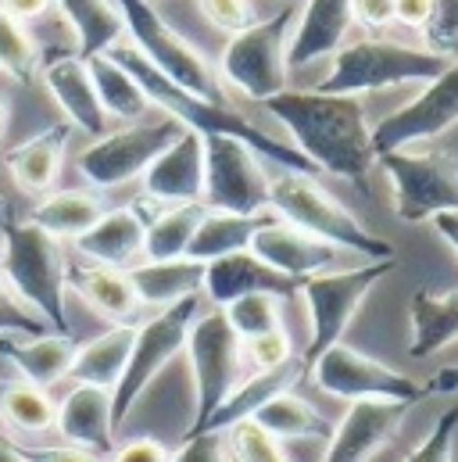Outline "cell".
<instances>
[{
	"label": "cell",
	"mask_w": 458,
	"mask_h": 462,
	"mask_svg": "<svg viewBox=\"0 0 458 462\" xmlns=\"http://www.w3.org/2000/svg\"><path fill=\"white\" fill-rule=\"evenodd\" d=\"M0 69L14 83H32L40 76V47L7 11H0Z\"/></svg>",
	"instance_id": "38"
},
{
	"label": "cell",
	"mask_w": 458,
	"mask_h": 462,
	"mask_svg": "<svg viewBox=\"0 0 458 462\" xmlns=\"http://www.w3.org/2000/svg\"><path fill=\"white\" fill-rule=\"evenodd\" d=\"M294 11L283 7L265 22L236 32L219 58V79L236 87L251 101H269L287 90V43H290Z\"/></svg>",
	"instance_id": "9"
},
{
	"label": "cell",
	"mask_w": 458,
	"mask_h": 462,
	"mask_svg": "<svg viewBox=\"0 0 458 462\" xmlns=\"http://www.w3.org/2000/svg\"><path fill=\"white\" fill-rule=\"evenodd\" d=\"M434 226H437V233L452 244V251L458 254V212H444V216H437V219H434Z\"/></svg>",
	"instance_id": "53"
},
{
	"label": "cell",
	"mask_w": 458,
	"mask_h": 462,
	"mask_svg": "<svg viewBox=\"0 0 458 462\" xmlns=\"http://www.w3.org/2000/svg\"><path fill=\"white\" fill-rule=\"evenodd\" d=\"M208 301L215 309H226L236 298H247V294H276V298H294L301 291L298 280L276 273L272 265H265L258 254L251 251H236L226 258H215L205 265V287Z\"/></svg>",
	"instance_id": "19"
},
{
	"label": "cell",
	"mask_w": 458,
	"mask_h": 462,
	"mask_svg": "<svg viewBox=\"0 0 458 462\" xmlns=\"http://www.w3.org/2000/svg\"><path fill=\"white\" fill-rule=\"evenodd\" d=\"M65 283L112 327H136L140 319V298L125 276V269L83 262V265H65Z\"/></svg>",
	"instance_id": "24"
},
{
	"label": "cell",
	"mask_w": 458,
	"mask_h": 462,
	"mask_svg": "<svg viewBox=\"0 0 458 462\" xmlns=\"http://www.w3.org/2000/svg\"><path fill=\"white\" fill-rule=\"evenodd\" d=\"M108 58L118 61V65L140 83L147 105H158L165 116L176 118L183 129H194V133H201V136H236V140H243L258 158H269V162H276L279 169H290V172H308V176H316L312 162H308L298 147H290V143H283V140L261 133L254 122H247L240 112H233L229 105L201 101L197 94L176 87V83L165 79L154 65H147L129 43H114L112 51H108Z\"/></svg>",
	"instance_id": "2"
},
{
	"label": "cell",
	"mask_w": 458,
	"mask_h": 462,
	"mask_svg": "<svg viewBox=\"0 0 458 462\" xmlns=\"http://www.w3.org/2000/svg\"><path fill=\"white\" fill-rule=\"evenodd\" d=\"M301 380H305V365H301L298 355H294L290 362L276 365V369H254L243 383H236V387L229 391L226 402H223L197 430H190L187 438H197V434H226L236 423H247V420H251L265 402H272L276 394H287L290 387H298Z\"/></svg>",
	"instance_id": "20"
},
{
	"label": "cell",
	"mask_w": 458,
	"mask_h": 462,
	"mask_svg": "<svg viewBox=\"0 0 458 462\" xmlns=\"http://www.w3.org/2000/svg\"><path fill=\"white\" fill-rule=\"evenodd\" d=\"M205 194V136L183 129L143 172V198L158 205H194Z\"/></svg>",
	"instance_id": "17"
},
{
	"label": "cell",
	"mask_w": 458,
	"mask_h": 462,
	"mask_svg": "<svg viewBox=\"0 0 458 462\" xmlns=\"http://www.w3.org/2000/svg\"><path fill=\"white\" fill-rule=\"evenodd\" d=\"M351 14H354V22H362L369 32H376V29H387V25L394 22V0H354Z\"/></svg>",
	"instance_id": "49"
},
{
	"label": "cell",
	"mask_w": 458,
	"mask_h": 462,
	"mask_svg": "<svg viewBox=\"0 0 458 462\" xmlns=\"http://www.w3.org/2000/svg\"><path fill=\"white\" fill-rule=\"evenodd\" d=\"M40 334H54V330L18 301V294L7 287L0 273V337H40Z\"/></svg>",
	"instance_id": "42"
},
{
	"label": "cell",
	"mask_w": 458,
	"mask_h": 462,
	"mask_svg": "<svg viewBox=\"0 0 458 462\" xmlns=\"http://www.w3.org/2000/svg\"><path fill=\"white\" fill-rule=\"evenodd\" d=\"M197 4H201L205 18H208L215 29L229 32V36H236V32H243V29H251V25L258 22L251 0H197Z\"/></svg>",
	"instance_id": "45"
},
{
	"label": "cell",
	"mask_w": 458,
	"mask_h": 462,
	"mask_svg": "<svg viewBox=\"0 0 458 462\" xmlns=\"http://www.w3.org/2000/svg\"><path fill=\"white\" fill-rule=\"evenodd\" d=\"M90 69V79H94V90H97V101L105 108L108 118H122V122H136V118L147 112V97L140 90V83L118 65L108 54H97L87 61Z\"/></svg>",
	"instance_id": "37"
},
{
	"label": "cell",
	"mask_w": 458,
	"mask_h": 462,
	"mask_svg": "<svg viewBox=\"0 0 458 462\" xmlns=\"http://www.w3.org/2000/svg\"><path fill=\"white\" fill-rule=\"evenodd\" d=\"M4 125H7V105H4V97H0V136H4Z\"/></svg>",
	"instance_id": "55"
},
{
	"label": "cell",
	"mask_w": 458,
	"mask_h": 462,
	"mask_svg": "<svg viewBox=\"0 0 458 462\" xmlns=\"http://www.w3.org/2000/svg\"><path fill=\"white\" fill-rule=\"evenodd\" d=\"M0 212H4V194H0Z\"/></svg>",
	"instance_id": "56"
},
{
	"label": "cell",
	"mask_w": 458,
	"mask_h": 462,
	"mask_svg": "<svg viewBox=\"0 0 458 462\" xmlns=\"http://www.w3.org/2000/svg\"><path fill=\"white\" fill-rule=\"evenodd\" d=\"M0 273L25 309H32L54 334H69L65 258L50 233L29 219L0 226Z\"/></svg>",
	"instance_id": "4"
},
{
	"label": "cell",
	"mask_w": 458,
	"mask_h": 462,
	"mask_svg": "<svg viewBox=\"0 0 458 462\" xmlns=\"http://www.w3.org/2000/svg\"><path fill=\"white\" fill-rule=\"evenodd\" d=\"M172 452L158 441V438H133V441H122L114 448L108 462H169Z\"/></svg>",
	"instance_id": "48"
},
{
	"label": "cell",
	"mask_w": 458,
	"mask_h": 462,
	"mask_svg": "<svg viewBox=\"0 0 458 462\" xmlns=\"http://www.w3.org/2000/svg\"><path fill=\"white\" fill-rule=\"evenodd\" d=\"M183 351H187L190 373H194V423H190V430H197L226 402L229 391L236 387L243 351H240V337L233 334L223 309L197 312V319L190 323Z\"/></svg>",
	"instance_id": "12"
},
{
	"label": "cell",
	"mask_w": 458,
	"mask_h": 462,
	"mask_svg": "<svg viewBox=\"0 0 458 462\" xmlns=\"http://www.w3.org/2000/svg\"><path fill=\"white\" fill-rule=\"evenodd\" d=\"M398 258H387V262H369V265H354V269H337V273H319V276H308L301 280V298L308 305V319H312V334H308V345L298 355L301 365H305V376L308 369L330 351L334 345H341L351 319L358 316V309L365 305V298L372 294V287L394 269Z\"/></svg>",
	"instance_id": "7"
},
{
	"label": "cell",
	"mask_w": 458,
	"mask_h": 462,
	"mask_svg": "<svg viewBox=\"0 0 458 462\" xmlns=\"http://www.w3.org/2000/svg\"><path fill=\"white\" fill-rule=\"evenodd\" d=\"M351 7H354V0H305V11L287 43V65L301 69L326 54H337L351 22H354Z\"/></svg>",
	"instance_id": "23"
},
{
	"label": "cell",
	"mask_w": 458,
	"mask_h": 462,
	"mask_svg": "<svg viewBox=\"0 0 458 462\" xmlns=\"http://www.w3.org/2000/svg\"><path fill=\"white\" fill-rule=\"evenodd\" d=\"M308 376L316 380V387L330 398H341V402H405V405H416L423 402V383L412 380L408 373L358 351L351 345H334L312 369Z\"/></svg>",
	"instance_id": "11"
},
{
	"label": "cell",
	"mask_w": 458,
	"mask_h": 462,
	"mask_svg": "<svg viewBox=\"0 0 458 462\" xmlns=\"http://www.w3.org/2000/svg\"><path fill=\"white\" fill-rule=\"evenodd\" d=\"M226 452L233 462H290L283 441H276L272 434H265L261 427H254L251 420L247 423H236L233 430H226Z\"/></svg>",
	"instance_id": "40"
},
{
	"label": "cell",
	"mask_w": 458,
	"mask_h": 462,
	"mask_svg": "<svg viewBox=\"0 0 458 462\" xmlns=\"http://www.w3.org/2000/svg\"><path fill=\"white\" fill-rule=\"evenodd\" d=\"M458 391V365H444L441 373H434L426 383H423V394H455Z\"/></svg>",
	"instance_id": "52"
},
{
	"label": "cell",
	"mask_w": 458,
	"mask_h": 462,
	"mask_svg": "<svg viewBox=\"0 0 458 462\" xmlns=\"http://www.w3.org/2000/svg\"><path fill=\"white\" fill-rule=\"evenodd\" d=\"M105 212H108V205L101 201V194H90V190H50L29 212V223L40 226L43 233H50L54 240H79Z\"/></svg>",
	"instance_id": "32"
},
{
	"label": "cell",
	"mask_w": 458,
	"mask_h": 462,
	"mask_svg": "<svg viewBox=\"0 0 458 462\" xmlns=\"http://www.w3.org/2000/svg\"><path fill=\"white\" fill-rule=\"evenodd\" d=\"M408 409L405 402H351L326 441L323 462H372L405 427Z\"/></svg>",
	"instance_id": "16"
},
{
	"label": "cell",
	"mask_w": 458,
	"mask_h": 462,
	"mask_svg": "<svg viewBox=\"0 0 458 462\" xmlns=\"http://www.w3.org/2000/svg\"><path fill=\"white\" fill-rule=\"evenodd\" d=\"M125 22V32H129V47L147 61L154 65L165 79H172L176 87L197 94L201 101H212V105H226V90H223V79L219 72L208 65V58L190 47L161 14L151 0H112Z\"/></svg>",
	"instance_id": "6"
},
{
	"label": "cell",
	"mask_w": 458,
	"mask_h": 462,
	"mask_svg": "<svg viewBox=\"0 0 458 462\" xmlns=\"http://www.w3.org/2000/svg\"><path fill=\"white\" fill-rule=\"evenodd\" d=\"M140 305H151V309H169L183 298H194L201 294L205 287V265L194 262V258H172V262H140V265H129L125 269Z\"/></svg>",
	"instance_id": "27"
},
{
	"label": "cell",
	"mask_w": 458,
	"mask_h": 462,
	"mask_svg": "<svg viewBox=\"0 0 458 462\" xmlns=\"http://www.w3.org/2000/svg\"><path fill=\"white\" fill-rule=\"evenodd\" d=\"M455 441H458V412L448 409V412H441V420L430 427V434H426L401 462H452L455 459Z\"/></svg>",
	"instance_id": "43"
},
{
	"label": "cell",
	"mask_w": 458,
	"mask_h": 462,
	"mask_svg": "<svg viewBox=\"0 0 458 462\" xmlns=\"http://www.w3.org/2000/svg\"><path fill=\"white\" fill-rule=\"evenodd\" d=\"M251 423L261 427L265 434H272L276 441H319V445H326L334 438V427H337L334 420H326L312 402L298 398L294 391L265 402L251 416Z\"/></svg>",
	"instance_id": "30"
},
{
	"label": "cell",
	"mask_w": 458,
	"mask_h": 462,
	"mask_svg": "<svg viewBox=\"0 0 458 462\" xmlns=\"http://www.w3.org/2000/svg\"><path fill=\"white\" fill-rule=\"evenodd\" d=\"M136 327H112L101 337H94V341L76 347L69 380L72 383H87V387H101V391H114L118 380H122V373H125Z\"/></svg>",
	"instance_id": "31"
},
{
	"label": "cell",
	"mask_w": 458,
	"mask_h": 462,
	"mask_svg": "<svg viewBox=\"0 0 458 462\" xmlns=\"http://www.w3.org/2000/svg\"><path fill=\"white\" fill-rule=\"evenodd\" d=\"M430 18V0H394V22L423 29Z\"/></svg>",
	"instance_id": "50"
},
{
	"label": "cell",
	"mask_w": 458,
	"mask_h": 462,
	"mask_svg": "<svg viewBox=\"0 0 458 462\" xmlns=\"http://www.w3.org/2000/svg\"><path fill=\"white\" fill-rule=\"evenodd\" d=\"M208 205L194 201V205H169L143 233V258L147 262H172V258H187V247L194 240L197 226L205 223Z\"/></svg>",
	"instance_id": "35"
},
{
	"label": "cell",
	"mask_w": 458,
	"mask_h": 462,
	"mask_svg": "<svg viewBox=\"0 0 458 462\" xmlns=\"http://www.w3.org/2000/svg\"><path fill=\"white\" fill-rule=\"evenodd\" d=\"M212 212H269V176L258 154L236 136H205V194Z\"/></svg>",
	"instance_id": "13"
},
{
	"label": "cell",
	"mask_w": 458,
	"mask_h": 462,
	"mask_svg": "<svg viewBox=\"0 0 458 462\" xmlns=\"http://www.w3.org/2000/svg\"><path fill=\"white\" fill-rule=\"evenodd\" d=\"M183 125L176 118L165 122H151V125H129L118 133H105L97 136L83 154H79V172L87 183H94L97 190H112L122 187L136 176L147 172V165L172 143L179 140Z\"/></svg>",
	"instance_id": "14"
},
{
	"label": "cell",
	"mask_w": 458,
	"mask_h": 462,
	"mask_svg": "<svg viewBox=\"0 0 458 462\" xmlns=\"http://www.w3.org/2000/svg\"><path fill=\"white\" fill-rule=\"evenodd\" d=\"M455 58L434 54L426 47H405L394 40H358L334 54V72L316 87V94L362 97L369 90H387L401 83H434Z\"/></svg>",
	"instance_id": "5"
},
{
	"label": "cell",
	"mask_w": 458,
	"mask_h": 462,
	"mask_svg": "<svg viewBox=\"0 0 458 462\" xmlns=\"http://www.w3.org/2000/svg\"><path fill=\"white\" fill-rule=\"evenodd\" d=\"M240 351H247L251 365L254 369H276L283 362L294 358V345H290V334L279 327V330H269L261 337H251V341H240Z\"/></svg>",
	"instance_id": "44"
},
{
	"label": "cell",
	"mask_w": 458,
	"mask_h": 462,
	"mask_svg": "<svg viewBox=\"0 0 458 462\" xmlns=\"http://www.w3.org/2000/svg\"><path fill=\"white\" fill-rule=\"evenodd\" d=\"M426 51L458 58V0H430V18L423 25Z\"/></svg>",
	"instance_id": "41"
},
{
	"label": "cell",
	"mask_w": 458,
	"mask_h": 462,
	"mask_svg": "<svg viewBox=\"0 0 458 462\" xmlns=\"http://www.w3.org/2000/svg\"><path fill=\"white\" fill-rule=\"evenodd\" d=\"M72 334H40V337H0V358L14 365V373L36 387H54L69 380L72 358H76Z\"/></svg>",
	"instance_id": "26"
},
{
	"label": "cell",
	"mask_w": 458,
	"mask_h": 462,
	"mask_svg": "<svg viewBox=\"0 0 458 462\" xmlns=\"http://www.w3.org/2000/svg\"><path fill=\"white\" fill-rule=\"evenodd\" d=\"M458 122V58L434 79L423 87L419 97H412L405 108L390 112L372 125V151L376 158L387 151H408L412 143L434 140L448 133Z\"/></svg>",
	"instance_id": "15"
},
{
	"label": "cell",
	"mask_w": 458,
	"mask_h": 462,
	"mask_svg": "<svg viewBox=\"0 0 458 462\" xmlns=\"http://www.w3.org/2000/svg\"><path fill=\"white\" fill-rule=\"evenodd\" d=\"M269 212H276V219L305 230L308 236H319L341 251H358L369 262L398 258L390 240H383L380 233L362 226V219L351 208H344L341 201L326 187H319V180L308 172L283 169L276 180H269Z\"/></svg>",
	"instance_id": "3"
},
{
	"label": "cell",
	"mask_w": 458,
	"mask_h": 462,
	"mask_svg": "<svg viewBox=\"0 0 458 462\" xmlns=\"http://www.w3.org/2000/svg\"><path fill=\"white\" fill-rule=\"evenodd\" d=\"M76 32V58L90 61L97 54H108L125 36V22L112 0H54Z\"/></svg>",
	"instance_id": "33"
},
{
	"label": "cell",
	"mask_w": 458,
	"mask_h": 462,
	"mask_svg": "<svg viewBox=\"0 0 458 462\" xmlns=\"http://www.w3.org/2000/svg\"><path fill=\"white\" fill-rule=\"evenodd\" d=\"M269 116L279 118L294 136V147L312 162L316 172L351 180L358 190H369V169L376 165L372 125L365 118L362 97H337L316 90H283L261 101Z\"/></svg>",
	"instance_id": "1"
},
{
	"label": "cell",
	"mask_w": 458,
	"mask_h": 462,
	"mask_svg": "<svg viewBox=\"0 0 458 462\" xmlns=\"http://www.w3.org/2000/svg\"><path fill=\"white\" fill-rule=\"evenodd\" d=\"M72 140V125L69 122H54L47 129H40L36 136H29L25 143H18L14 151H7L4 165L11 172V180L25 190V194H50L58 176H61V162Z\"/></svg>",
	"instance_id": "25"
},
{
	"label": "cell",
	"mask_w": 458,
	"mask_h": 462,
	"mask_svg": "<svg viewBox=\"0 0 458 462\" xmlns=\"http://www.w3.org/2000/svg\"><path fill=\"white\" fill-rule=\"evenodd\" d=\"M22 456L29 462H108V456H97L90 448H79V445H18Z\"/></svg>",
	"instance_id": "47"
},
{
	"label": "cell",
	"mask_w": 458,
	"mask_h": 462,
	"mask_svg": "<svg viewBox=\"0 0 458 462\" xmlns=\"http://www.w3.org/2000/svg\"><path fill=\"white\" fill-rule=\"evenodd\" d=\"M247 251L258 254V258H261L265 265H272L276 273L298 280V283L308 280V276L326 273L330 265L341 262V254H344L341 247H334V244H326V240H319V236H308L305 230H298V226H290V223H283V219L261 226V230L254 233V240H251Z\"/></svg>",
	"instance_id": "18"
},
{
	"label": "cell",
	"mask_w": 458,
	"mask_h": 462,
	"mask_svg": "<svg viewBox=\"0 0 458 462\" xmlns=\"http://www.w3.org/2000/svg\"><path fill=\"white\" fill-rule=\"evenodd\" d=\"M376 162L390 180L401 223H434L458 212V158L452 151H387Z\"/></svg>",
	"instance_id": "10"
},
{
	"label": "cell",
	"mask_w": 458,
	"mask_h": 462,
	"mask_svg": "<svg viewBox=\"0 0 458 462\" xmlns=\"http://www.w3.org/2000/svg\"><path fill=\"white\" fill-rule=\"evenodd\" d=\"M276 223V212H258V216H233V212H212L205 216V223L197 226L190 247H187V258L208 265L215 258H226V254H236V251H247L254 233L261 226Z\"/></svg>",
	"instance_id": "34"
},
{
	"label": "cell",
	"mask_w": 458,
	"mask_h": 462,
	"mask_svg": "<svg viewBox=\"0 0 458 462\" xmlns=\"http://www.w3.org/2000/svg\"><path fill=\"white\" fill-rule=\"evenodd\" d=\"M54 427L65 438V445L90 448L97 456L114 452V423H112V391L76 383L61 405L54 409Z\"/></svg>",
	"instance_id": "21"
},
{
	"label": "cell",
	"mask_w": 458,
	"mask_h": 462,
	"mask_svg": "<svg viewBox=\"0 0 458 462\" xmlns=\"http://www.w3.org/2000/svg\"><path fill=\"white\" fill-rule=\"evenodd\" d=\"M143 223L136 219V212L125 208H108L90 230L76 240V251L97 265H112V269H129L140 254H143Z\"/></svg>",
	"instance_id": "28"
},
{
	"label": "cell",
	"mask_w": 458,
	"mask_h": 462,
	"mask_svg": "<svg viewBox=\"0 0 458 462\" xmlns=\"http://www.w3.org/2000/svg\"><path fill=\"white\" fill-rule=\"evenodd\" d=\"M408 319H412V345H408L412 358H426L452 347L458 341V287L452 291L419 287L412 294Z\"/></svg>",
	"instance_id": "29"
},
{
	"label": "cell",
	"mask_w": 458,
	"mask_h": 462,
	"mask_svg": "<svg viewBox=\"0 0 458 462\" xmlns=\"http://www.w3.org/2000/svg\"><path fill=\"white\" fill-rule=\"evenodd\" d=\"M40 76H43L50 97L58 101V108L65 112V122L72 129H83L90 136H105L108 116L97 101V90H94V79H90V69L83 58L61 54L54 61L40 65Z\"/></svg>",
	"instance_id": "22"
},
{
	"label": "cell",
	"mask_w": 458,
	"mask_h": 462,
	"mask_svg": "<svg viewBox=\"0 0 458 462\" xmlns=\"http://www.w3.org/2000/svg\"><path fill=\"white\" fill-rule=\"evenodd\" d=\"M54 402L43 387L22 380L18 373L14 376H4L0 380V420L14 430H25V434H43V430H54Z\"/></svg>",
	"instance_id": "36"
},
{
	"label": "cell",
	"mask_w": 458,
	"mask_h": 462,
	"mask_svg": "<svg viewBox=\"0 0 458 462\" xmlns=\"http://www.w3.org/2000/svg\"><path fill=\"white\" fill-rule=\"evenodd\" d=\"M223 312H226L229 327H233V334L240 341H251V337H261V334L283 327V298H276V294H247V298H236Z\"/></svg>",
	"instance_id": "39"
},
{
	"label": "cell",
	"mask_w": 458,
	"mask_h": 462,
	"mask_svg": "<svg viewBox=\"0 0 458 462\" xmlns=\"http://www.w3.org/2000/svg\"><path fill=\"white\" fill-rule=\"evenodd\" d=\"M50 0H0V11H7L14 22H29V18H40L47 14Z\"/></svg>",
	"instance_id": "51"
},
{
	"label": "cell",
	"mask_w": 458,
	"mask_h": 462,
	"mask_svg": "<svg viewBox=\"0 0 458 462\" xmlns=\"http://www.w3.org/2000/svg\"><path fill=\"white\" fill-rule=\"evenodd\" d=\"M0 462H29L22 456V448L14 445V441H7L4 434H0Z\"/></svg>",
	"instance_id": "54"
},
{
	"label": "cell",
	"mask_w": 458,
	"mask_h": 462,
	"mask_svg": "<svg viewBox=\"0 0 458 462\" xmlns=\"http://www.w3.org/2000/svg\"><path fill=\"white\" fill-rule=\"evenodd\" d=\"M197 312H201V294L183 298V301L161 309L154 319H147V323L136 327V337H133V347H129L125 373H122L118 387L112 391L114 434H118V427L125 423V416L133 412V405L143 398V391L154 383V376H158V373L183 351L187 334H190V323L197 319Z\"/></svg>",
	"instance_id": "8"
},
{
	"label": "cell",
	"mask_w": 458,
	"mask_h": 462,
	"mask_svg": "<svg viewBox=\"0 0 458 462\" xmlns=\"http://www.w3.org/2000/svg\"><path fill=\"white\" fill-rule=\"evenodd\" d=\"M169 462H233L223 445V434H197V438H183V448Z\"/></svg>",
	"instance_id": "46"
}]
</instances>
